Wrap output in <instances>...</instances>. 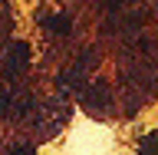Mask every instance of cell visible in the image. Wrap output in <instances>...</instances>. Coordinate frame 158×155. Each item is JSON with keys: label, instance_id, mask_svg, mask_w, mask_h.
I'll return each instance as SVG.
<instances>
[{"label": "cell", "instance_id": "6da1fadb", "mask_svg": "<svg viewBox=\"0 0 158 155\" xmlns=\"http://www.w3.org/2000/svg\"><path fill=\"white\" fill-rule=\"evenodd\" d=\"M27 63H30V46L27 43H13L10 46V59H7V76H17Z\"/></svg>", "mask_w": 158, "mask_h": 155}, {"label": "cell", "instance_id": "7a4b0ae2", "mask_svg": "<svg viewBox=\"0 0 158 155\" xmlns=\"http://www.w3.org/2000/svg\"><path fill=\"white\" fill-rule=\"evenodd\" d=\"M40 23L46 27V33H56V37H66L69 30H73V20H69L66 13H49V17H43Z\"/></svg>", "mask_w": 158, "mask_h": 155}, {"label": "cell", "instance_id": "3957f363", "mask_svg": "<svg viewBox=\"0 0 158 155\" xmlns=\"http://www.w3.org/2000/svg\"><path fill=\"white\" fill-rule=\"evenodd\" d=\"M82 102H86V106H102V102H106V93H102V89H92V93L82 96Z\"/></svg>", "mask_w": 158, "mask_h": 155}, {"label": "cell", "instance_id": "277c9868", "mask_svg": "<svg viewBox=\"0 0 158 155\" xmlns=\"http://www.w3.org/2000/svg\"><path fill=\"white\" fill-rule=\"evenodd\" d=\"M3 112H10V96H0V116Z\"/></svg>", "mask_w": 158, "mask_h": 155}, {"label": "cell", "instance_id": "5b68a950", "mask_svg": "<svg viewBox=\"0 0 158 155\" xmlns=\"http://www.w3.org/2000/svg\"><path fill=\"white\" fill-rule=\"evenodd\" d=\"M30 152H33L30 145H17V149H13V155H30Z\"/></svg>", "mask_w": 158, "mask_h": 155}]
</instances>
